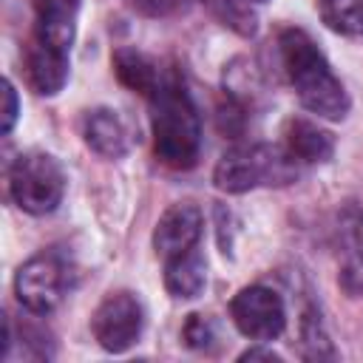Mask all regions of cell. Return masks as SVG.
I'll return each instance as SVG.
<instances>
[{
    "label": "cell",
    "mask_w": 363,
    "mask_h": 363,
    "mask_svg": "<svg viewBox=\"0 0 363 363\" xmlns=\"http://www.w3.org/2000/svg\"><path fill=\"white\" fill-rule=\"evenodd\" d=\"M150 128L153 150L162 164L176 170L196 164L201 147V122L190 94L176 77H164L150 96Z\"/></svg>",
    "instance_id": "7a4b0ae2"
},
{
    "label": "cell",
    "mask_w": 363,
    "mask_h": 363,
    "mask_svg": "<svg viewBox=\"0 0 363 363\" xmlns=\"http://www.w3.org/2000/svg\"><path fill=\"white\" fill-rule=\"evenodd\" d=\"M278 48L301 105L323 119H343L349 111V94L315 40L301 28H286L278 37Z\"/></svg>",
    "instance_id": "6da1fadb"
},
{
    "label": "cell",
    "mask_w": 363,
    "mask_h": 363,
    "mask_svg": "<svg viewBox=\"0 0 363 363\" xmlns=\"http://www.w3.org/2000/svg\"><path fill=\"white\" fill-rule=\"evenodd\" d=\"M230 318H233V323L238 326V332L244 337L267 343V340H275L284 332L286 306H284V301H281V295L275 289L252 284V286H244L233 298Z\"/></svg>",
    "instance_id": "8992f818"
},
{
    "label": "cell",
    "mask_w": 363,
    "mask_h": 363,
    "mask_svg": "<svg viewBox=\"0 0 363 363\" xmlns=\"http://www.w3.org/2000/svg\"><path fill=\"white\" fill-rule=\"evenodd\" d=\"M250 3H264V0H250Z\"/></svg>",
    "instance_id": "7402d4cb"
},
{
    "label": "cell",
    "mask_w": 363,
    "mask_h": 363,
    "mask_svg": "<svg viewBox=\"0 0 363 363\" xmlns=\"http://www.w3.org/2000/svg\"><path fill=\"white\" fill-rule=\"evenodd\" d=\"M82 136L91 150L105 159H119L128 153V128L111 108H94L82 119Z\"/></svg>",
    "instance_id": "8fae6325"
},
{
    "label": "cell",
    "mask_w": 363,
    "mask_h": 363,
    "mask_svg": "<svg viewBox=\"0 0 363 363\" xmlns=\"http://www.w3.org/2000/svg\"><path fill=\"white\" fill-rule=\"evenodd\" d=\"M26 74H28V85L37 94L54 96L57 91H62L68 79V51L54 48L34 37V43L26 51Z\"/></svg>",
    "instance_id": "9c48e42d"
},
{
    "label": "cell",
    "mask_w": 363,
    "mask_h": 363,
    "mask_svg": "<svg viewBox=\"0 0 363 363\" xmlns=\"http://www.w3.org/2000/svg\"><path fill=\"white\" fill-rule=\"evenodd\" d=\"M37 11V40L71 51L74 34H77V11L79 0H34Z\"/></svg>",
    "instance_id": "30bf717a"
},
{
    "label": "cell",
    "mask_w": 363,
    "mask_h": 363,
    "mask_svg": "<svg viewBox=\"0 0 363 363\" xmlns=\"http://www.w3.org/2000/svg\"><path fill=\"white\" fill-rule=\"evenodd\" d=\"M184 340L193 349H210V343L216 340V326L207 315H190L184 323Z\"/></svg>",
    "instance_id": "ac0fdd59"
},
{
    "label": "cell",
    "mask_w": 363,
    "mask_h": 363,
    "mask_svg": "<svg viewBox=\"0 0 363 363\" xmlns=\"http://www.w3.org/2000/svg\"><path fill=\"white\" fill-rule=\"evenodd\" d=\"M301 337H303V346H306V357H332L329 337H326L320 315L315 309H306L303 326H301Z\"/></svg>",
    "instance_id": "e0dca14e"
},
{
    "label": "cell",
    "mask_w": 363,
    "mask_h": 363,
    "mask_svg": "<svg viewBox=\"0 0 363 363\" xmlns=\"http://www.w3.org/2000/svg\"><path fill=\"white\" fill-rule=\"evenodd\" d=\"M207 284V264L193 247L173 258H164V286L173 298H196Z\"/></svg>",
    "instance_id": "5bb4252c"
},
{
    "label": "cell",
    "mask_w": 363,
    "mask_h": 363,
    "mask_svg": "<svg viewBox=\"0 0 363 363\" xmlns=\"http://www.w3.org/2000/svg\"><path fill=\"white\" fill-rule=\"evenodd\" d=\"M255 357H267V360H278L275 352H267V349H250L241 354V360H255Z\"/></svg>",
    "instance_id": "44dd1931"
},
{
    "label": "cell",
    "mask_w": 363,
    "mask_h": 363,
    "mask_svg": "<svg viewBox=\"0 0 363 363\" xmlns=\"http://www.w3.org/2000/svg\"><path fill=\"white\" fill-rule=\"evenodd\" d=\"M145 326V309L133 292H111L91 318V332L105 352L130 349Z\"/></svg>",
    "instance_id": "52a82bcc"
},
{
    "label": "cell",
    "mask_w": 363,
    "mask_h": 363,
    "mask_svg": "<svg viewBox=\"0 0 363 363\" xmlns=\"http://www.w3.org/2000/svg\"><path fill=\"white\" fill-rule=\"evenodd\" d=\"M284 142H286V153L301 164H318L335 153L332 133L309 119H289L284 130Z\"/></svg>",
    "instance_id": "7c38bea8"
},
{
    "label": "cell",
    "mask_w": 363,
    "mask_h": 363,
    "mask_svg": "<svg viewBox=\"0 0 363 363\" xmlns=\"http://www.w3.org/2000/svg\"><path fill=\"white\" fill-rule=\"evenodd\" d=\"M65 286H68V272H65V261L57 252L31 255L17 269V278H14V295L20 306L34 315L51 312L60 303Z\"/></svg>",
    "instance_id": "5b68a950"
},
{
    "label": "cell",
    "mask_w": 363,
    "mask_h": 363,
    "mask_svg": "<svg viewBox=\"0 0 363 363\" xmlns=\"http://www.w3.org/2000/svg\"><path fill=\"white\" fill-rule=\"evenodd\" d=\"M340 241L346 247L340 281L352 295H363V210L349 204L340 213Z\"/></svg>",
    "instance_id": "4fadbf2b"
},
{
    "label": "cell",
    "mask_w": 363,
    "mask_h": 363,
    "mask_svg": "<svg viewBox=\"0 0 363 363\" xmlns=\"http://www.w3.org/2000/svg\"><path fill=\"white\" fill-rule=\"evenodd\" d=\"M17 113H20L17 91H14V85L6 79V82H3V133H11V128H14V122H17Z\"/></svg>",
    "instance_id": "ffe728a7"
},
{
    "label": "cell",
    "mask_w": 363,
    "mask_h": 363,
    "mask_svg": "<svg viewBox=\"0 0 363 363\" xmlns=\"http://www.w3.org/2000/svg\"><path fill=\"white\" fill-rule=\"evenodd\" d=\"M128 6L145 17H170L184 6V0H128Z\"/></svg>",
    "instance_id": "d6986e66"
},
{
    "label": "cell",
    "mask_w": 363,
    "mask_h": 363,
    "mask_svg": "<svg viewBox=\"0 0 363 363\" xmlns=\"http://www.w3.org/2000/svg\"><path fill=\"white\" fill-rule=\"evenodd\" d=\"M295 176V159L286 153V147H269V145H235L230 147L216 170L213 182L224 193H247L264 184H286Z\"/></svg>",
    "instance_id": "3957f363"
},
{
    "label": "cell",
    "mask_w": 363,
    "mask_h": 363,
    "mask_svg": "<svg viewBox=\"0 0 363 363\" xmlns=\"http://www.w3.org/2000/svg\"><path fill=\"white\" fill-rule=\"evenodd\" d=\"M9 193L23 213L45 216L57 210L65 193V173L51 153H20L9 170Z\"/></svg>",
    "instance_id": "277c9868"
},
{
    "label": "cell",
    "mask_w": 363,
    "mask_h": 363,
    "mask_svg": "<svg viewBox=\"0 0 363 363\" xmlns=\"http://www.w3.org/2000/svg\"><path fill=\"white\" fill-rule=\"evenodd\" d=\"M201 227H204V218H201V210L196 204H170L162 218L156 221V230H153V247L162 258H173L179 252H187L199 244L201 238Z\"/></svg>",
    "instance_id": "ba28073f"
},
{
    "label": "cell",
    "mask_w": 363,
    "mask_h": 363,
    "mask_svg": "<svg viewBox=\"0 0 363 363\" xmlns=\"http://www.w3.org/2000/svg\"><path fill=\"white\" fill-rule=\"evenodd\" d=\"M318 14L337 34H363V0H318Z\"/></svg>",
    "instance_id": "2e32d148"
},
{
    "label": "cell",
    "mask_w": 363,
    "mask_h": 363,
    "mask_svg": "<svg viewBox=\"0 0 363 363\" xmlns=\"http://www.w3.org/2000/svg\"><path fill=\"white\" fill-rule=\"evenodd\" d=\"M113 71H116V77L125 88H130V91H136L147 99L156 94V88L164 79L159 74L156 62L150 57H145L142 51H136V48H119L113 54Z\"/></svg>",
    "instance_id": "9a60e30c"
}]
</instances>
